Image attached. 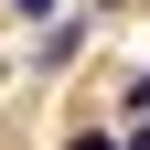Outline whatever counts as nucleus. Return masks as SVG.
<instances>
[{"label":"nucleus","mask_w":150,"mask_h":150,"mask_svg":"<svg viewBox=\"0 0 150 150\" xmlns=\"http://www.w3.org/2000/svg\"><path fill=\"white\" fill-rule=\"evenodd\" d=\"M118 150H150V118H139V129H129V139H118Z\"/></svg>","instance_id":"obj_1"},{"label":"nucleus","mask_w":150,"mask_h":150,"mask_svg":"<svg viewBox=\"0 0 150 150\" xmlns=\"http://www.w3.org/2000/svg\"><path fill=\"white\" fill-rule=\"evenodd\" d=\"M64 150H118V139H64Z\"/></svg>","instance_id":"obj_2"},{"label":"nucleus","mask_w":150,"mask_h":150,"mask_svg":"<svg viewBox=\"0 0 150 150\" xmlns=\"http://www.w3.org/2000/svg\"><path fill=\"white\" fill-rule=\"evenodd\" d=\"M22 11H54V0H22Z\"/></svg>","instance_id":"obj_3"}]
</instances>
